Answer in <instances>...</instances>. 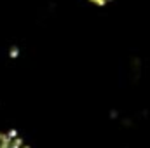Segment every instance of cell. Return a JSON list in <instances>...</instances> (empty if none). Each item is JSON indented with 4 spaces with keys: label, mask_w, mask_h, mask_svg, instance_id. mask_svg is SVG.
I'll use <instances>...</instances> for the list:
<instances>
[{
    "label": "cell",
    "mask_w": 150,
    "mask_h": 148,
    "mask_svg": "<svg viewBox=\"0 0 150 148\" xmlns=\"http://www.w3.org/2000/svg\"><path fill=\"white\" fill-rule=\"evenodd\" d=\"M93 2H96V4H103V2H107V0H93Z\"/></svg>",
    "instance_id": "2"
},
{
    "label": "cell",
    "mask_w": 150,
    "mask_h": 148,
    "mask_svg": "<svg viewBox=\"0 0 150 148\" xmlns=\"http://www.w3.org/2000/svg\"><path fill=\"white\" fill-rule=\"evenodd\" d=\"M0 148H28V147L18 134L5 132V134H0Z\"/></svg>",
    "instance_id": "1"
}]
</instances>
